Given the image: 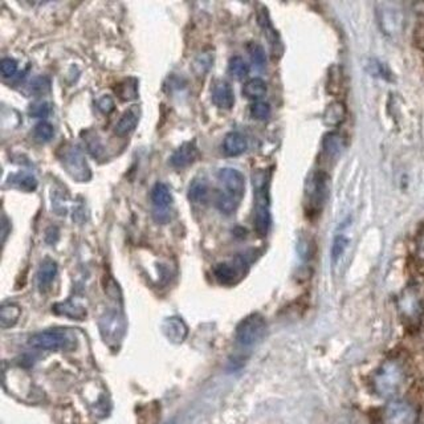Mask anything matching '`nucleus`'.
Returning <instances> with one entry per match:
<instances>
[{"mask_svg":"<svg viewBox=\"0 0 424 424\" xmlns=\"http://www.w3.org/2000/svg\"><path fill=\"white\" fill-rule=\"evenodd\" d=\"M406 372L397 361H386L372 378V387L377 395L391 397L397 394L404 384Z\"/></svg>","mask_w":424,"mask_h":424,"instance_id":"nucleus-1","label":"nucleus"},{"mask_svg":"<svg viewBox=\"0 0 424 424\" xmlns=\"http://www.w3.org/2000/svg\"><path fill=\"white\" fill-rule=\"evenodd\" d=\"M255 183V216H253V225L255 231L259 236H265L269 232L272 216L269 210V181L268 176L259 172L253 178Z\"/></svg>","mask_w":424,"mask_h":424,"instance_id":"nucleus-2","label":"nucleus"},{"mask_svg":"<svg viewBox=\"0 0 424 424\" xmlns=\"http://www.w3.org/2000/svg\"><path fill=\"white\" fill-rule=\"evenodd\" d=\"M28 344L43 350L69 351L76 347V338L72 333L64 329H50L31 335Z\"/></svg>","mask_w":424,"mask_h":424,"instance_id":"nucleus-3","label":"nucleus"},{"mask_svg":"<svg viewBox=\"0 0 424 424\" xmlns=\"http://www.w3.org/2000/svg\"><path fill=\"white\" fill-rule=\"evenodd\" d=\"M266 333V321L259 313H252L238 322L235 331L236 342L243 347H251L260 342Z\"/></svg>","mask_w":424,"mask_h":424,"instance_id":"nucleus-4","label":"nucleus"},{"mask_svg":"<svg viewBox=\"0 0 424 424\" xmlns=\"http://www.w3.org/2000/svg\"><path fill=\"white\" fill-rule=\"evenodd\" d=\"M59 157L72 178L79 182H86L91 179V169L77 146H61L59 150Z\"/></svg>","mask_w":424,"mask_h":424,"instance_id":"nucleus-5","label":"nucleus"},{"mask_svg":"<svg viewBox=\"0 0 424 424\" xmlns=\"http://www.w3.org/2000/svg\"><path fill=\"white\" fill-rule=\"evenodd\" d=\"M328 187H329L328 174L324 172H315L306 188L308 211L312 212L313 215H317L322 211L328 195Z\"/></svg>","mask_w":424,"mask_h":424,"instance_id":"nucleus-6","label":"nucleus"},{"mask_svg":"<svg viewBox=\"0 0 424 424\" xmlns=\"http://www.w3.org/2000/svg\"><path fill=\"white\" fill-rule=\"evenodd\" d=\"M386 424H415L418 421V410L407 400H391L384 411Z\"/></svg>","mask_w":424,"mask_h":424,"instance_id":"nucleus-7","label":"nucleus"},{"mask_svg":"<svg viewBox=\"0 0 424 424\" xmlns=\"http://www.w3.org/2000/svg\"><path fill=\"white\" fill-rule=\"evenodd\" d=\"M151 202L154 206V219L158 223H167L172 219L170 209L172 204V195L169 187L165 183H156L151 188Z\"/></svg>","mask_w":424,"mask_h":424,"instance_id":"nucleus-8","label":"nucleus"},{"mask_svg":"<svg viewBox=\"0 0 424 424\" xmlns=\"http://www.w3.org/2000/svg\"><path fill=\"white\" fill-rule=\"evenodd\" d=\"M219 182L223 186V192L241 202L245 192V179L241 172L232 167H225L218 172Z\"/></svg>","mask_w":424,"mask_h":424,"instance_id":"nucleus-9","label":"nucleus"},{"mask_svg":"<svg viewBox=\"0 0 424 424\" xmlns=\"http://www.w3.org/2000/svg\"><path fill=\"white\" fill-rule=\"evenodd\" d=\"M100 331L105 342H119L125 333V324L119 318V313L113 312L100 321Z\"/></svg>","mask_w":424,"mask_h":424,"instance_id":"nucleus-10","label":"nucleus"},{"mask_svg":"<svg viewBox=\"0 0 424 424\" xmlns=\"http://www.w3.org/2000/svg\"><path fill=\"white\" fill-rule=\"evenodd\" d=\"M244 265H247L244 259L236 260L234 264L220 263L213 268V276L223 285H232L240 278Z\"/></svg>","mask_w":424,"mask_h":424,"instance_id":"nucleus-11","label":"nucleus"},{"mask_svg":"<svg viewBox=\"0 0 424 424\" xmlns=\"http://www.w3.org/2000/svg\"><path fill=\"white\" fill-rule=\"evenodd\" d=\"M162 331L166 335V338L172 344H182L185 342L188 334V329L186 326L185 321L182 318L174 317L166 318L162 324Z\"/></svg>","mask_w":424,"mask_h":424,"instance_id":"nucleus-12","label":"nucleus"},{"mask_svg":"<svg viewBox=\"0 0 424 424\" xmlns=\"http://www.w3.org/2000/svg\"><path fill=\"white\" fill-rule=\"evenodd\" d=\"M212 101L220 109H231L235 104V94L232 91V86L225 80H219L213 84Z\"/></svg>","mask_w":424,"mask_h":424,"instance_id":"nucleus-13","label":"nucleus"},{"mask_svg":"<svg viewBox=\"0 0 424 424\" xmlns=\"http://www.w3.org/2000/svg\"><path fill=\"white\" fill-rule=\"evenodd\" d=\"M198 147L195 146V144L194 142H187L181 147H178L172 153L170 162H172V165L175 169H183V167L192 165L198 159Z\"/></svg>","mask_w":424,"mask_h":424,"instance_id":"nucleus-14","label":"nucleus"},{"mask_svg":"<svg viewBox=\"0 0 424 424\" xmlns=\"http://www.w3.org/2000/svg\"><path fill=\"white\" fill-rule=\"evenodd\" d=\"M138 121H139V107L137 105H132L122 114V117L119 119L116 128H114V132L119 137L129 135L137 128Z\"/></svg>","mask_w":424,"mask_h":424,"instance_id":"nucleus-15","label":"nucleus"},{"mask_svg":"<svg viewBox=\"0 0 424 424\" xmlns=\"http://www.w3.org/2000/svg\"><path fill=\"white\" fill-rule=\"evenodd\" d=\"M222 147H223V153L227 157H238L247 150L248 144H247V139L243 134L232 132H228L225 135Z\"/></svg>","mask_w":424,"mask_h":424,"instance_id":"nucleus-16","label":"nucleus"},{"mask_svg":"<svg viewBox=\"0 0 424 424\" xmlns=\"http://www.w3.org/2000/svg\"><path fill=\"white\" fill-rule=\"evenodd\" d=\"M56 275H57V264L51 259H45L38 269V287L40 291H48L56 278Z\"/></svg>","mask_w":424,"mask_h":424,"instance_id":"nucleus-17","label":"nucleus"},{"mask_svg":"<svg viewBox=\"0 0 424 424\" xmlns=\"http://www.w3.org/2000/svg\"><path fill=\"white\" fill-rule=\"evenodd\" d=\"M53 312L57 315V316H66L68 318H72V319H85L86 317V309L81 304H77L72 300H68L66 303H59V304L53 306Z\"/></svg>","mask_w":424,"mask_h":424,"instance_id":"nucleus-18","label":"nucleus"},{"mask_svg":"<svg viewBox=\"0 0 424 424\" xmlns=\"http://www.w3.org/2000/svg\"><path fill=\"white\" fill-rule=\"evenodd\" d=\"M22 315L20 306L16 304H4L0 308V326L3 329L13 328V325L19 321Z\"/></svg>","mask_w":424,"mask_h":424,"instance_id":"nucleus-19","label":"nucleus"},{"mask_svg":"<svg viewBox=\"0 0 424 424\" xmlns=\"http://www.w3.org/2000/svg\"><path fill=\"white\" fill-rule=\"evenodd\" d=\"M10 183L26 192H32L38 188V179L29 172L13 174L10 176Z\"/></svg>","mask_w":424,"mask_h":424,"instance_id":"nucleus-20","label":"nucleus"},{"mask_svg":"<svg viewBox=\"0 0 424 424\" xmlns=\"http://www.w3.org/2000/svg\"><path fill=\"white\" fill-rule=\"evenodd\" d=\"M266 84H265L264 80L256 79L248 80L244 86H243V94L247 97V98H251V100H262L266 94Z\"/></svg>","mask_w":424,"mask_h":424,"instance_id":"nucleus-21","label":"nucleus"},{"mask_svg":"<svg viewBox=\"0 0 424 424\" xmlns=\"http://www.w3.org/2000/svg\"><path fill=\"white\" fill-rule=\"evenodd\" d=\"M209 198V185L204 179L195 178L188 187V199L192 203H204Z\"/></svg>","mask_w":424,"mask_h":424,"instance_id":"nucleus-22","label":"nucleus"},{"mask_svg":"<svg viewBox=\"0 0 424 424\" xmlns=\"http://www.w3.org/2000/svg\"><path fill=\"white\" fill-rule=\"evenodd\" d=\"M257 20H259V26L263 28L264 35L269 41V44L275 48L276 45L280 44V39H278V32L275 31V28L272 26V22L269 19L268 11L265 8H262L257 13Z\"/></svg>","mask_w":424,"mask_h":424,"instance_id":"nucleus-23","label":"nucleus"},{"mask_svg":"<svg viewBox=\"0 0 424 424\" xmlns=\"http://www.w3.org/2000/svg\"><path fill=\"white\" fill-rule=\"evenodd\" d=\"M322 145L328 156L337 157L342 150V138L338 132H329L325 135Z\"/></svg>","mask_w":424,"mask_h":424,"instance_id":"nucleus-24","label":"nucleus"},{"mask_svg":"<svg viewBox=\"0 0 424 424\" xmlns=\"http://www.w3.org/2000/svg\"><path fill=\"white\" fill-rule=\"evenodd\" d=\"M228 70L231 73L232 77H235L236 80L244 79L248 76L250 73V66L245 63V60L240 56H234L231 60H229V64H228Z\"/></svg>","mask_w":424,"mask_h":424,"instance_id":"nucleus-25","label":"nucleus"},{"mask_svg":"<svg viewBox=\"0 0 424 424\" xmlns=\"http://www.w3.org/2000/svg\"><path fill=\"white\" fill-rule=\"evenodd\" d=\"M238 204H240V200L227 195L223 191H220L216 197V207H218L219 211L225 213V215L234 213L238 210Z\"/></svg>","mask_w":424,"mask_h":424,"instance_id":"nucleus-26","label":"nucleus"},{"mask_svg":"<svg viewBox=\"0 0 424 424\" xmlns=\"http://www.w3.org/2000/svg\"><path fill=\"white\" fill-rule=\"evenodd\" d=\"M400 308L407 317H415L419 315L421 304L414 293H406L400 300Z\"/></svg>","mask_w":424,"mask_h":424,"instance_id":"nucleus-27","label":"nucleus"},{"mask_svg":"<svg viewBox=\"0 0 424 424\" xmlns=\"http://www.w3.org/2000/svg\"><path fill=\"white\" fill-rule=\"evenodd\" d=\"M344 116H346V110H344V104L334 103L328 107L326 114H325V121H326V123H329V126H337L344 121Z\"/></svg>","mask_w":424,"mask_h":424,"instance_id":"nucleus-28","label":"nucleus"},{"mask_svg":"<svg viewBox=\"0 0 424 424\" xmlns=\"http://www.w3.org/2000/svg\"><path fill=\"white\" fill-rule=\"evenodd\" d=\"M54 129L47 121H41L33 129V137L39 144H48L50 141H52Z\"/></svg>","mask_w":424,"mask_h":424,"instance_id":"nucleus-29","label":"nucleus"},{"mask_svg":"<svg viewBox=\"0 0 424 424\" xmlns=\"http://www.w3.org/2000/svg\"><path fill=\"white\" fill-rule=\"evenodd\" d=\"M212 63H213V54L211 52L204 51V52L199 53L194 61V69H195L197 75L204 76L210 70Z\"/></svg>","mask_w":424,"mask_h":424,"instance_id":"nucleus-30","label":"nucleus"},{"mask_svg":"<svg viewBox=\"0 0 424 424\" xmlns=\"http://www.w3.org/2000/svg\"><path fill=\"white\" fill-rule=\"evenodd\" d=\"M247 50H248L250 57H251L252 63L255 64V66L262 69L266 66V54H265L264 48L260 44L250 43L247 45Z\"/></svg>","mask_w":424,"mask_h":424,"instance_id":"nucleus-31","label":"nucleus"},{"mask_svg":"<svg viewBox=\"0 0 424 424\" xmlns=\"http://www.w3.org/2000/svg\"><path fill=\"white\" fill-rule=\"evenodd\" d=\"M116 92L121 100L129 101L137 97V81L135 80H125L116 88Z\"/></svg>","mask_w":424,"mask_h":424,"instance_id":"nucleus-32","label":"nucleus"},{"mask_svg":"<svg viewBox=\"0 0 424 424\" xmlns=\"http://www.w3.org/2000/svg\"><path fill=\"white\" fill-rule=\"evenodd\" d=\"M250 112H251L252 119L264 121L271 116V106L264 101H256L252 104Z\"/></svg>","mask_w":424,"mask_h":424,"instance_id":"nucleus-33","label":"nucleus"},{"mask_svg":"<svg viewBox=\"0 0 424 424\" xmlns=\"http://www.w3.org/2000/svg\"><path fill=\"white\" fill-rule=\"evenodd\" d=\"M347 243H349V240L342 235H338V236L334 238L333 245H331V260H333V263H337L341 259V256L344 255V250L347 247Z\"/></svg>","mask_w":424,"mask_h":424,"instance_id":"nucleus-34","label":"nucleus"},{"mask_svg":"<svg viewBox=\"0 0 424 424\" xmlns=\"http://www.w3.org/2000/svg\"><path fill=\"white\" fill-rule=\"evenodd\" d=\"M28 113L33 119H47L52 113V106L48 103H36L33 105L29 106Z\"/></svg>","mask_w":424,"mask_h":424,"instance_id":"nucleus-35","label":"nucleus"},{"mask_svg":"<svg viewBox=\"0 0 424 424\" xmlns=\"http://www.w3.org/2000/svg\"><path fill=\"white\" fill-rule=\"evenodd\" d=\"M86 141V147L88 151L92 154L94 158H100L104 154V146L101 144L100 138L97 135H89V132H86V138H84Z\"/></svg>","mask_w":424,"mask_h":424,"instance_id":"nucleus-36","label":"nucleus"},{"mask_svg":"<svg viewBox=\"0 0 424 424\" xmlns=\"http://www.w3.org/2000/svg\"><path fill=\"white\" fill-rule=\"evenodd\" d=\"M50 89H51V80L45 76L35 77L29 84V91L33 94H44L50 92Z\"/></svg>","mask_w":424,"mask_h":424,"instance_id":"nucleus-37","label":"nucleus"},{"mask_svg":"<svg viewBox=\"0 0 424 424\" xmlns=\"http://www.w3.org/2000/svg\"><path fill=\"white\" fill-rule=\"evenodd\" d=\"M0 70L3 77L11 79L17 73V61L11 57H4L0 63Z\"/></svg>","mask_w":424,"mask_h":424,"instance_id":"nucleus-38","label":"nucleus"},{"mask_svg":"<svg viewBox=\"0 0 424 424\" xmlns=\"http://www.w3.org/2000/svg\"><path fill=\"white\" fill-rule=\"evenodd\" d=\"M97 107H98L103 113L109 114V113H112V112L114 110V101H113V98H112L110 96H104V97H101V98L98 100Z\"/></svg>","mask_w":424,"mask_h":424,"instance_id":"nucleus-39","label":"nucleus"},{"mask_svg":"<svg viewBox=\"0 0 424 424\" xmlns=\"http://www.w3.org/2000/svg\"><path fill=\"white\" fill-rule=\"evenodd\" d=\"M416 255L421 260L424 262V232L419 236L416 241Z\"/></svg>","mask_w":424,"mask_h":424,"instance_id":"nucleus-40","label":"nucleus"},{"mask_svg":"<svg viewBox=\"0 0 424 424\" xmlns=\"http://www.w3.org/2000/svg\"><path fill=\"white\" fill-rule=\"evenodd\" d=\"M56 243L57 241V238H59V229L56 228V227H51V228H48V231H47V236H45V240H47V243L50 244L51 243V240Z\"/></svg>","mask_w":424,"mask_h":424,"instance_id":"nucleus-41","label":"nucleus"},{"mask_svg":"<svg viewBox=\"0 0 424 424\" xmlns=\"http://www.w3.org/2000/svg\"><path fill=\"white\" fill-rule=\"evenodd\" d=\"M7 225H8V222H7L6 216H3V222H1V235H3V241H6V238H7V234H8Z\"/></svg>","mask_w":424,"mask_h":424,"instance_id":"nucleus-42","label":"nucleus"}]
</instances>
